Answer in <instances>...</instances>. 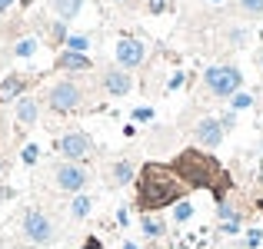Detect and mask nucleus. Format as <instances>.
I'll return each mask as SVG.
<instances>
[{"instance_id":"20","label":"nucleus","mask_w":263,"mask_h":249,"mask_svg":"<svg viewBox=\"0 0 263 249\" xmlns=\"http://www.w3.org/2000/svg\"><path fill=\"white\" fill-rule=\"evenodd\" d=\"M247 40H250L247 27H227V44L230 47H247Z\"/></svg>"},{"instance_id":"16","label":"nucleus","mask_w":263,"mask_h":249,"mask_svg":"<svg viewBox=\"0 0 263 249\" xmlns=\"http://www.w3.org/2000/svg\"><path fill=\"white\" fill-rule=\"evenodd\" d=\"M237 13L243 20H263V0H237Z\"/></svg>"},{"instance_id":"5","label":"nucleus","mask_w":263,"mask_h":249,"mask_svg":"<svg viewBox=\"0 0 263 249\" xmlns=\"http://www.w3.org/2000/svg\"><path fill=\"white\" fill-rule=\"evenodd\" d=\"M53 183H57V190H64V193H84L87 190V183H90V170L84 163H77V160H64V163H57L53 166Z\"/></svg>"},{"instance_id":"9","label":"nucleus","mask_w":263,"mask_h":249,"mask_svg":"<svg viewBox=\"0 0 263 249\" xmlns=\"http://www.w3.org/2000/svg\"><path fill=\"white\" fill-rule=\"evenodd\" d=\"M227 130L223 123H220V116H203V120L193 127V140H197L200 150H217L220 143H223Z\"/></svg>"},{"instance_id":"40","label":"nucleus","mask_w":263,"mask_h":249,"mask_svg":"<svg viewBox=\"0 0 263 249\" xmlns=\"http://www.w3.org/2000/svg\"><path fill=\"white\" fill-rule=\"evenodd\" d=\"M210 4H220V0H210Z\"/></svg>"},{"instance_id":"32","label":"nucleus","mask_w":263,"mask_h":249,"mask_svg":"<svg viewBox=\"0 0 263 249\" xmlns=\"http://www.w3.org/2000/svg\"><path fill=\"white\" fill-rule=\"evenodd\" d=\"M117 223L127 226V223H130V213H127V210H120V213H117Z\"/></svg>"},{"instance_id":"18","label":"nucleus","mask_w":263,"mask_h":249,"mask_svg":"<svg viewBox=\"0 0 263 249\" xmlns=\"http://www.w3.org/2000/svg\"><path fill=\"white\" fill-rule=\"evenodd\" d=\"M140 226H143V233H147L150 239H157V236H163V219H157L154 213H140Z\"/></svg>"},{"instance_id":"13","label":"nucleus","mask_w":263,"mask_h":249,"mask_svg":"<svg viewBox=\"0 0 263 249\" xmlns=\"http://www.w3.org/2000/svg\"><path fill=\"white\" fill-rule=\"evenodd\" d=\"M30 87V77H24V73H10V77H4L0 83V103L7 100H20V93Z\"/></svg>"},{"instance_id":"3","label":"nucleus","mask_w":263,"mask_h":249,"mask_svg":"<svg viewBox=\"0 0 263 249\" xmlns=\"http://www.w3.org/2000/svg\"><path fill=\"white\" fill-rule=\"evenodd\" d=\"M203 90L217 100H230L233 93L243 90V70L237 64H213L203 73Z\"/></svg>"},{"instance_id":"29","label":"nucleus","mask_w":263,"mask_h":249,"mask_svg":"<svg viewBox=\"0 0 263 249\" xmlns=\"http://www.w3.org/2000/svg\"><path fill=\"white\" fill-rule=\"evenodd\" d=\"M220 123H223V130H233V127H237V113H233V110H230V113H223V116H220Z\"/></svg>"},{"instance_id":"17","label":"nucleus","mask_w":263,"mask_h":249,"mask_svg":"<svg viewBox=\"0 0 263 249\" xmlns=\"http://www.w3.org/2000/svg\"><path fill=\"white\" fill-rule=\"evenodd\" d=\"M90 210H93V199H90L87 193H77V196H73V203H70V216L73 219H87Z\"/></svg>"},{"instance_id":"28","label":"nucleus","mask_w":263,"mask_h":249,"mask_svg":"<svg viewBox=\"0 0 263 249\" xmlns=\"http://www.w3.org/2000/svg\"><path fill=\"white\" fill-rule=\"evenodd\" d=\"M134 120H137V123H150V120H154V110H150V107L134 110Z\"/></svg>"},{"instance_id":"30","label":"nucleus","mask_w":263,"mask_h":249,"mask_svg":"<svg viewBox=\"0 0 263 249\" xmlns=\"http://www.w3.org/2000/svg\"><path fill=\"white\" fill-rule=\"evenodd\" d=\"M177 87H183V73H174L170 83H167V90H177Z\"/></svg>"},{"instance_id":"26","label":"nucleus","mask_w":263,"mask_h":249,"mask_svg":"<svg viewBox=\"0 0 263 249\" xmlns=\"http://www.w3.org/2000/svg\"><path fill=\"white\" fill-rule=\"evenodd\" d=\"M263 243V230H247V239H243V246L247 249H257Z\"/></svg>"},{"instance_id":"36","label":"nucleus","mask_w":263,"mask_h":249,"mask_svg":"<svg viewBox=\"0 0 263 249\" xmlns=\"http://www.w3.org/2000/svg\"><path fill=\"white\" fill-rule=\"evenodd\" d=\"M114 4H117V7H130V4H134V0H114Z\"/></svg>"},{"instance_id":"35","label":"nucleus","mask_w":263,"mask_h":249,"mask_svg":"<svg viewBox=\"0 0 263 249\" xmlns=\"http://www.w3.org/2000/svg\"><path fill=\"white\" fill-rule=\"evenodd\" d=\"M120 249H137V243H134V239H127V243H123Z\"/></svg>"},{"instance_id":"41","label":"nucleus","mask_w":263,"mask_h":249,"mask_svg":"<svg viewBox=\"0 0 263 249\" xmlns=\"http://www.w3.org/2000/svg\"><path fill=\"white\" fill-rule=\"evenodd\" d=\"M260 210H263V199H260Z\"/></svg>"},{"instance_id":"22","label":"nucleus","mask_w":263,"mask_h":249,"mask_svg":"<svg viewBox=\"0 0 263 249\" xmlns=\"http://www.w3.org/2000/svg\"><path fill=\"white\" fill-rule=\"evenodd\" d=\"M67 50L87 53L90 50V37H87V33H70V37H67Z\"/></svg>"},{"instance_id":"4","label":"nucleus","mask_w":263,"mask_h":249,"mask_svg":"<svg viewBox=\"0 0 263 249\" xmlns=\"http://www.w3.org/2000/svg\"><path fill=\"white\" fill-rule=\"evenodd\" d=\"M47 107L53 113H77L87 107V87L80 80H57L47 90Z\"/></svg>"},{"instance_id":"31","label":"nucleus","mask_w":263,"mask_h":249,"mask_svg":"<svg viewBox=\"0 0 263 249\" xmlns=\"http://www.w3.org/2000/svg\"><path fill=\"white\" fill-rule=\"evenodd\" d=\"M80 249H103V246H100V239H93V236H90V239H87V243L80 246Z\"/></svg>"},{"instance_id":"37","label":"nucleus","mask_w":263,"mask_h":249,"mask_svg":"<svg viewBox=\"0 0 263 249\" xmlns=\"http://www.w3.org/2000/svg\"><path fill=\"white\" fill-rule=\"evenodd\" d=\"M0 173H7V160H4V156H0Z\"/></svg>"},{"instance_id":"27","label":"nucleus","mask_w":263,"mask_h":249,"mask_svg":"<svg viewBox=\"0 0 263 249\" xmlns=\"http://www.w3.org/2000/svg\"><path fill=\"white\" fill-rule=\"evenodd\" d=\"M37 156H40V150L33 147V143H30V147H24V153H20V160H24L27 166H30V163H37Z\"/></svg>"},{"instance_id":"33","label":"nucleus","mask_w":263,"mask_h":249,"mask_svg":"<svg viewBox=\"0 0 263 249\" xmlns=\"http://www.w3.org/2000/svg\"><path fill=\"white\" fill-rule=\"evenodd\" d=\"M10 196H13L10 186H0V203H4V199H10Z\"/></svg>"},{"instance_id":"12","label":"nucleus","mask_w":263,"mask_h":249,"mask_svg":"<svg viewBox=\"0 0 263 249\" xmlns=\"http://www.w3.org/2000/svg\"><path fill=\"white\" fill-rule=\"evenodd\" d=\"M134 179H137L134 160H114L110 163V170H107V183L110 186H127V183H134Z\"/></svg>"},{"instance_id":"24","label":"nucleus","mask_w":263,"mask_h":249,"mask_svg":"<svg viewBox=\"0 0 263 249\" xmlns=\"http://www.w3.org/2000/svg\"><path fill=\"white\" fill-rule=\"evenodd\" d=\"M190 216H193V203H186V199H180V203L174 206V219H177V223H186Z\"/></svg>"},{"instance_id":"6","label":"nucleus","mask_w":263,"mask_h":249,"mask_svg":"<svg viewBox=\"0 0 263 249\" xmlns=\"http://www.w3.org/2000/svg\"><path fill=\"white\" fill-rule=\"evenodd\" d=\"M24 236L30 239L33 246H47L57 236V226H53V219L47 216L44 210H27L24 213Z\"/></svg>"},{"instance_id":"34","label":"nucleus","mask_w":263,"mask_h":249,"mask_svg":"<svg viewBox=\"0 0 263 249\" xmlns=\"http://www.w3.org/2000/svg\"><path fill=\"white\" fill-rule=\"evenodd\" d=\"M10 7H13V0H0V17H4V13L10 10Z\"/></svg>"},{"instance_id":"1","label":"nucleus","mask_w":263,"mask_h":249,"mask_svg":"<svg viewBox=\"0 0 263 249\" xmlns=\"http://www.w3.org/2000/svg\"><path fill=\"white\" fill-rule=\"evenodd\" d=\"M170 170L183 179L190 190H210L213 193V203L227 199V193L233 190V179L230 173L223 170V163L210 153V150H200V147H186L170 160Z\"/></svg>"},{"instance_id":"21","label":"nucleus","mask_w":263,"mask_h":249,"mask_svg":"<svg viewBox=\"0 0 263 249\" xmlns=\"http://www.w3.org/2000/svg\"><path fill=\"white\" fill-rule=\"evenodd\" d=\"M67 37H70V33H67V20H57V24L50 27V44L53 47H67Z\"/></svg>"},{"instance_id":"7","label":"nucleus","mask_w":263,"mask_h":249,"mask_svg":"<svg viewBox=\"0 0 263 249\" xmlns=\"http://www.w3.org/2000/svg\"><path fill=\"white\" fill-rule=\"evenodd\" d=\"M53 150H57L60 156H64V160H87L90 153H93V136L90 133H84V130H73V133H64L60 136L57 143H53Z\"/></svg>"},{"instance_id":"23","label":"nucleus","mask_w":263,"mask_h":249,"mask_svg":"<svg viewBox=\"0 0 263 249\" xmlns=\"http://www.w3.org/2000/svg\"><path fill=\"white\" fill-rule=\"evenodd\" d=\"M250 107H253V96L243 93V90L230 96V110H233V113H240V110H250Z\"/></svg>"},{"instance_id":"2","label":"nucleus","mask_w":263,"mask_h":249,"mask_svg":"<svg viewBox=\"0 0 263 249\" xmlns=\"http://www.w3.org/2000/svg\"><path fill=\"white\" fill-rule=\"evenodd\" d=\"M190 186L170 170V163H143L137 173V210L140 213H157L177 206L180 199H186Z\"/></svg>"},{"instance_id":"39","label":"nucleus","mask_w":263,"mask_h":249,"mask_svg":"<svg viewBox=\"0 0 263 249\" xmlns=\"http://www.w3.org/2000/svg\"><path fill=\"white\" fill-rule=\"evenodd\" d=\"M134 4H147V0H134Z\"/></svg>"},{"instance_id":"25","label":"nucleus","mask_w":263,"mask_h":249,"mask_svg":"<svg viewBox=\"0 0 263 249\" xmlns=\"http://www.w3.org/2000/svg\"><path fill=\"white\" fill-rule=\"evenodd\" d=\"M147 13H154V17H160V13H167V7H170V0H147Z\"/></svg>"},{"instance_id":"8","label":"nucleus","mask_w":263,"mask_h":249,"mask_svg":"<svg viewBox=\"0 0 263 249\" xmlns=\"http://www.w3.org/2000/svg\"><path fill=\"white\" fill-rule=\"evenodd\" d=\"M143 60H147V47H143V40L123 33V37L117 40V64H120L123 70H137V67H143Z\"/></svg>"},{"instance_id":"15","label":"nucleus","mask_w":263,"mask_h":249,"mask_svg":"<svg viewBox=\"0 0 263 249\" xmlns=\"http://www.w3.org/2000/svg\"><path fill=\"white\" fill-rule=\"evenodd\" d=\"M84 4H87V0H50V7H53V13H57V20H67V24H70V20L77 17L80 10H84Z\"/></svg>"},{"instance_id":"19","label":"nucleus","mask_w":263,"mask_h":249,"mask_svg":"<svg viewBox=\"0 0 263 249\" xmlns=\"http://www.w3.org/2000/svg\"><path fill=\"white\" fill-rule=\"evenodd\" d=\"M37 37H20L17 44H13V57H20V60H27V57H33L37 53Z\"/></svg>"},{"instance_id":"14","label":"nucleus","mask_w":263,"mask_h":249,"mask_svg":"<svg viewBox=\"0 0 263 249\" xmlns=\"http://www.w3.org/2000/svg\"><path fill=\"white\" fill-rule=\"evenodd\" d=\"M13 116H17L20 127H33V123H37V116H40V103L33 100V96H20L17 107H13Z\"/></svg>"},{"instance_id":"10","label":"nucleus","mask_w":263,"mask_h":249,"mask_svg":"<svg viewBox=\"0 0 263 249\" xmlns=\"http://www.w3.org/2000/svg\"><path fill=\"white\" fill-rule=\"evenodd\" d=\"M100 87H103V93H110V96H127L130 90H134V77H130V70H123V67L117 64V67H107V70L100 73Z\"/></svg>"},{"instance_id":"11","label":"nucleus","mask_w":263,"mask_h":249,"mask_svg":"<svg viewBox=\"0 0 263 249\" xmlns=\"http://www.w3.org/2000/svg\"><path fill=\"white\" fill-rule=\"evenodd\" d=\"M53 67L64 73H87L90 67H93V60L87 57V53H77V50H64L57 53V60H53Z\"/></svg>"},{"instance_id":"38","label":"nucleus","mask_w":263,"mask_h":249,"mask_svg":"<svg viewBox=\"0 0 263 249\" xmlns=\"http://www.w3.org/2000/svg\"><path fill=\"white\" fill-rule=\"evenodd\" d=\"M257 64H260V70H263V53H260V57H257Z\"/></svg>"}]
</instances>
